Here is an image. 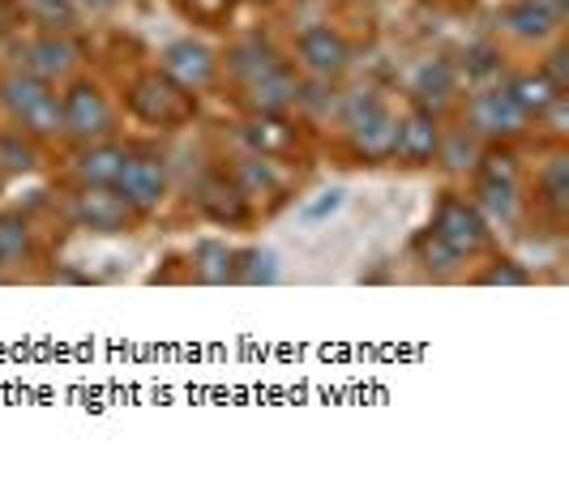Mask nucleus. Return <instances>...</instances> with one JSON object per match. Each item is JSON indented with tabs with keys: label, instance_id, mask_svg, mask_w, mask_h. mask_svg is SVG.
Returning a JSON list of instances; mask_svg holds the SVG:
<instances>
[{
	"label": "nucleus",
	"instance_id": "obj_24",
	"mask_svg": "<svg viewBox=\"0 0 569 500\" xmlns=\"http://www.w3.org/2000/svg\"><path fill=\"white\" fill-rule=\"evenodd\" d=\"M249 141H253V150L261 159H274V154H283L287 146H291V129L279 116H257L253 124H249Z\"/></svg>",
	"mask_w": 569,
	"mask_h": 500
},
{
	"label": "nucleus",
	"instance_id": "obj_6",
	"mask_svg": "<svg viewBox=\"0 0 569 500\" xmlns=\"http://www.w3.org/2000/svg\"><path fill=\"white\" fill-rule=\"evenodd\" d=\"M112 189L124 197L138 214H150V210L163 201V193H168L163 163L150 159V154H124V163H120V171H116Z\"/></svg>",
	"mask_w": 569,
	"mask_h": 500
},
{
	"label": "nucleus",
	"instance_id": "obj_35",
	"mask_svg": "<svg viewBox=\"0 0 569 500\" xmlns=\"http://www.w3.org/2000/svg\"><path fill=\"white\" fill-rule=\"evenodd\" d=\"M476 64H471V73H492V69H497V64H492V60H497V52H492V48H476Z\"/></svg>",
	"mask_w": 569,
	"mask_h": 500
},
{
	"label": "nucleus",
	"instance_id": "obj_15",
	"mask_svg": "<svg viewBox=\"0 0 569 500\" xmlns=\"http://www.w3.org/2000/svg\"><path fill=\"white\" fill-rule=\"evenodd\" d=\"M274 64H283V56L274 52L266 39H244V43H236L228 52V73L236 78V82H253V78H261V73H270Z\"/></svg>",
	"mask_w": 569,
	"mask_h": 500
},
{
	"label": "nucleus",
	"instance_id": "obj_7",
	"mask_svg": "<svg viewBox=\"0 0 569 500\" xmlns=\"http://www.w3.org/2000/svg\"><path fill=\"white\" fill-rule=\"evenodd\" d=\"M300 60H305V69L321 78V82H335L347 73V64H351V43L342 39L339 30L330 27H309L300 34Z\"/></svg>",
	"mask_w": 569,
	"mask_h": 500
},
{
	"label": "nucleus",
	"instance_id": "obj_33",
	"mask_svg": "<svg viewBox=\"0 0 569 500\" xmlns=\"http://www.w3.org/2000/svg\"><path fill=\"white\" fill-rule=\"evenodd\" d=\"M342 189H330V193H321L317 201H309L305 206V222H321V219H330V214H339L342 210Z\"/></svg>",
	"mask_w": 569,
	"mask_h": 500
},
{
	"label": "nucleus",
	"instance_id": "obj_10",
	"mask_svg": "<svg viewBox=\"0 0 569 500\" xmlns=\"http://www.w3.org/2000/svg\"><path fill=\"white\" fill-rule=\"evenodd\" d=\"M163 73L171 82L189 86V90H201V86L214 78V52L198 43V39H180L163 52Z\"/></svg>",
	"mask_w": 569,
	"mask_h": 500
},
{
	"label": "nucleus",
	"instance_id": "obj_27",
	"mask_svg": "<svg viewBox=\"0 0 569 500\" xmlns=\"http://www.w3.org/2000/svg\"><path fill=\"white\" fill-rule=\"evenodd\" d=\"M39 163V150H34V141L22 138V133H0V171H9V176H22L30 167Z\"/></svg>",
	"mask_w": 569,
	"mask_h": 500
},
{
	"label": "nucleus",
	"instance_id": "obj_16",
	"mask_svg": "<svg viewBox=\"0 0 569 500\" xmlns=\"http://www.w3.org/2000/svg\"><path fill=\"white\" fill-rule=\"evenodd\" d=\"M124 154H129V150H120L116 141H90L82 154H78L73 171H78L82 184H112L120 163H124Z\"/></svg>",
	"mask_w": 569,
	"mask_h": 500
},
{
	"label": "nucleus",
	"instance_id": "obj_29",
	"mask_svg": "<svg viewBox=\"0 0 569 500\" xmlns=\"http://www.w3.org/2000/svg\"><path fill=\"white\" fill-rule=\"evenodd\" d=\"M540 189H543V197H548V206H552L557 214H566L569 210V159L566 154H557V159L548 163Z\"/></svg>",
	"mask_w": 569,
	"mask_h": 500
},
{
	"label": "nucleus",
	"instance_id": "obj_8",
	"mask_svg": "<svg viewBox=\"0 0 569 500\" xmlns=\"http://www.w3.org/2000/svg\"><path fill=\"white\" fill-rule=\"evenodd\" d=\"M437 141H441V129H437V111L411 108L407 116H399V133H395V159L420 167L437 159Z\"/></svg>",
	"mask_w": 569,
	"mask_h": 500
},
{
	"label": "nucleus",
	"instance_id": "obj_26",
	"mask_svg": "<svg viewBox=\"0 0 569 500\" xmlns=\"http://www.w3.org/2000/svg\"><path fill=\"white\" fill-rule=\"evenodd\" d=\"M437 159H441L446 167H455V171H462V167H476V159H480L476 133H471V129H455L450 138L437 141Z\"/></svg>",
	"mask_w": 569,
	"mask_h": 500
},
{
	"label": "nucleus",
	"instance_id": "obj_19",
	"mask_svg": "<svg viewBox=\"0 0 569 500\" xmlns=\"http://www.w3.org/2000/svg\"><path fill=\"white\" fill-rule=\"evenodd\" d=\"M48 90H52V82H43V78H34V73H13V78L0 82V103L9 108L13 120H22Z\"/></svg>",
	"mask_w": 569,
	"mask_h": 500
},
{
	"label": "nucleus",
	"instance_id": "obj_34",
	"mask_svg": "<svg viewBox=\"0 0 569 500\" xmlns=\"http://www.w3.org/2000/svg\"><path fill=\"white\" fill-rule=\"evenodd\" d=\"M540 73L557 86V90H566V86H569V52H566V48H557V52L548 56V64H543Z\"/></svg>",
	"mask_w": 569,
	"mask_h": 500
},
{
	"label": "nucleus",
	"instance_id": "obj_11",
	"mask_svg": "<svg viewBox=\"0 0 569 500\" xmlns=\"http://www.w3.org/2000/svg\"><path fill=\"white\" fill-rule=\"evenodd\" d=\"M78 60H82V48H78L73 39H64V34H43V39H34L27 48V73L43 78V82H57V78L78 69Z\"/></svg>",
	"mask_w": 569,
	"mask_h": 500
},
{
	"label": "nucleus",
	"instance_id": "obj_20",
	"mask_svg": "<svg viewBox=\"0 0 569 500\" xmlns=\"http://www.w3.org/2000/svg\"><path fill=\"white\" fill-rule=\"evenodd\" d=\"M557 22H561V18H552L536 0H518V4L506 9V27H510L518 39H548Z\"/></svg>",
	"mask_w": 569,
	"mask_h": 500
},
{
	"label": "nucleus",
	"instance_id": "obj_23",
	"mask_svg": "<svg viewBox=\"0 0 569 500\" xmlns=\"http://www.w3.org/2000/svg\"><path fill=\"white\" fill-rule=\"evenodd\" d=\"M18 124H22L27 133H34V138L64 133V108H60V94H52V90H48V94H43V99H39V103H34V108L18 120Z\"/></svg>",
	"mask_w": 569,
	"mask_h": 500
},
{
	"label": "nucleus",
	"instance_id": "obj_21",
	"mask_svg": "<svg viewBox=\"0 0 569 500\" xmlns=\"http://www.w3.org/2000/svg\"><path fill=\"white\" fill-rule=\"evenodd\" d=\"M279 278V257L270 249H240L236 252V270L231 282H244V287H270Z\"/></svg>",
	"mask_w": 569,
	"mask_h": 500
},
{
	"label": "nucleus",
	"instance_id": "obj_9",
	"mask_svg": "<svg viewBox=\"0 0 569 500\" xmlns=\"http://www.w3.org/2000/svg\"><path fill=\"white\" fill-rule=\"evenodd\" d=\"M244 99L257 116H283L300 99V78L291 73V64H274L270 73H261L253 82H244Z\"/></svg>",
	"mask_w": 569,
	"mask_h": 500
},
{
	"label": "nucleus",
	"instance_id": "obj_25",
	"mask_svg": "<svg viewBox=\"0 0 569 500\" xmlns=\"http://www.w3.org/2000/svg\"><path fill=\"white\" fill-rule=\"evenodd\" d=\"M30 252V222L13 210L0 214V266H13Z\"/></svg>",
	"mask_w": 569,
	"mask_h": 500
},
{
	"label": "nucleus",
	"instance_id": "obj_22",
	"mask_svg": "<svg viewBox=\"0 0 569 500\" xmlns=\"http://www.w3.org/2000/svg\"><path fill=\"white\" fill-rule=\"evenodd\" d=\"M480 214L485 219H513L518 210V180H488L480 176Z\"/></svg>",
	"mask_w": 569,
	"mask_h": 500
},
{
	"label": "nucleus",
	"instance_id": "obj_3",
	"mask_svg": "<svg viewBox=\"0 0 569 500\" xmlns=\"http://www.w3.org/2000/svg\"><path fill=\"white\" fill-rule=\"evenodd\" d=\"M69 219L94 236H116V231H129L138 222V210L116 193L112 184H86L69 206Z\"/></svg>",
	"mask_w": 569,
	"mask_h": 500
},
{
	"label": "nucleus",
	"instance_id": "obj_4",
	"mask_svg": "<svg viewBox=\"0 0 569 500\" xmlns=\"http://www.w3.org/2000/svg\"><path fill=\"white\" fill-rule=\"evenodd\" d=\"M64 108V133L78 138L82 146L112 138V103L103 99V90L94 82H73L69 94L60 99Z\"/></svg>",
	"mask_w": 569,
	"mask_h": 500
},
{
	"label": "nucleus",
	"instance_id": "obj_18",
	"mask_svg": "<svg viewBox=\"0 0 569 500\" xmlns=\"http://www.w3.org/2000/svg\"><path fill=\"white\" fill-rule=\"evenodd\" d=\"M231 270H236V252L219 240H201L193 252V278L206 287H223V282H231Z\"/></svg>",
	"mask_w": 569,
	"mask_h": 500
},
{
	"label": "nucleus",
	"instance_id": "obj_2",
	"mask_svg": "<svg viewBox=\"0 0 569 500\" xmlns=\"http://www.w3.org/2000/svg\"><path fill=\"white\" fill-rule=\"evenodd\" d=\"M428 231H432L437 240H446L458 257H471V252L488 249V219L480 214L476 201H467V197H458V193L441 197V206H437Z\"/></svg>",
	"mask_w": 569,
	"mask_h": 500
},
{
	"label": "nucleus",
	"instance_id": "obj_12",
	"mask_svg": "<svg viewBox=\"0 0 569 500\" xmlns=\"http://www.w3.org/2000/svg\"><path fill=\"white\" fill-rule=\"evenodd\" d=\"M198 206L214 222H240L244 219V210H249L240 180H228V171H210V176H201Z\"/></svg>",
	"mask_w": 569,
	"mask_h": 500
},
{
	"label": "nucleus",
	"instance_id": "obj_30",
	"mask_svg": "<svg viewBox=\"0 0 569 500\" xmlns=\"http://www.w3.org/2000/svg\"><path fill=\"white\" fill-rule=\"evenodd\" d=\"M416 257L425 261L428 270H437V274H450V270H455L458 261H462V257H458V252L450 249L446 240H437L432 231H425V236L416 240Z\"/></svg>",
	"mask_w": 569,
	"mask_h": 500
},
{
	"label": "nucleus",
	"instance_id": "obj_17",
	"mask_svg": "<svg viewBox=\"0 0 569 500\" xmlns=\"http://www.w3.org/2000/svg\"><path fill=\"white\" fill-rule=\"evenodd\" d=\"M506 90H510V99L518 103V111H522L527 120H531V116L540 120L543 111H548V103H552L557 94H566V90H557V86L548 82L543 73H522V78H513Z\"/></svg>",
	"mask_w": 569,
	"mask_h": 500
},
{
	"label": "nucleus",
	"instance_id": "obj_1",
	"mask_svg": "<svg viewBox=\"0 0 569 500\" xmlns=\"http://www.w3.org/2000/svg\"><path fill=\"white\" fill-rule=\"evenodd\" d=\"M129 111L154 129H180L198 116V94L189 86L171 82L163 69H154L129 86Z\"/></svg>",
	"mask_w": 569,
	"mask_h": 500
},
{
	"label": "nucleus",
	"instance_id": "obj_36",
	"mask_svg": "<svg viewBox=\"0 0 569 500\" xmlns=\"http://www.w3.org/2000/svg\"><path fill=\"white\" fill-rule=\"evenodd\" d=\"M540 9H548L552 18H566V9H569V0H536Z\"/></svg>",
	"mask_w": 569,
	"mask_h": 500
},
{
	"label": "nucleus",
	"instance_id": "obj_5",
	"mask_svg": "<svg viewBox=\"0 0 569 500\" xmlns=\"http://www.w3.org/2000/svg\"><path fill=\"white\" fill-rule=\"evenodd\" d=\"M467 120H471V133H476V138H492V141L518 138V133L527 129V116L518 111V103L510 99L506 86L480 90V94L471 99V108H467Z\"/></svg>",
	"mask_w": 569,
	"mask_h": 500
},
{
	"label": "nucleus",
	"instance_id": "obj_32",
	"mask_svg": "<svg viewBox=\"0 0 569 500\" xmlns=\"http://www.w3.org/2000/svg\"><path fill=\"white\" fill-rule=\"evenodd\" d=\"M480 176H488V180H518V167H513V154L510 150H501V146H488V150H480Z\"/></svg>",
	"mask_w": 569,
	"mask_h": 500
},
{
	"label": "nucleus",
	"instance_id": "obj_14",
	"mask_svg": "<svg viewBox=\"0 0 569 500\" xmlns=\"http://www.w3.org/2000/svg\"><path fill=\"white\" fill-rule=\"evenodd\" d=\"M411 99H416V108L441 111L455 99V69L446 60H425L411 78Z\"/></svg>",
	"mask_w": 569,
	"mask_h": 500
},
{
	"label": "nucleus",
	"instance_id": "obj_28",
	"mask_svg": "<svg viewBox=\"0 0 569 500\" xmlns=\"http://www.w3.org/2000/svg\"><path fill=\"white\" fill-rule=\"evenodd\" d=\"M377 111H386V103H381V94L377 90H351L347 99H342V108H339V116H342V129L351 133V129H360L365 120H372Z\"/></svg>",
	"mask_w": 569,
	"mask_h": 500
},
{
	"label": "nucleus",
	"instance_id": "obj_31",
	"mask_svg": "<svg viewBox=\"0 0 569 500\" xmlns=\"http://www.w3.org/2000/svg\"><path fill=\"white\" fill-rule=\"evenodd\" d=\"M476 282H480V287H531V274H527L518 261H492Z\"/></svg>",
	"mask_w": 569,
	"mask_h": 500
},
{
	"label": "nucleus",
	"instance_id": "obj_13",
	"mask_svg": "<svg viewBox=\"0 0 569 500\" xmlns=\"http://www.w3.org/2000/svg\"><path fill=\"white\" fill-rule=\"evenodd\" d=\"M395 133H399V116L390 108L377 111L360 129H351V150L369 163H386V159H395Z\"/></svg>",
	"mask_w": 569,
	"mask_h": 500
}]
</instances>
